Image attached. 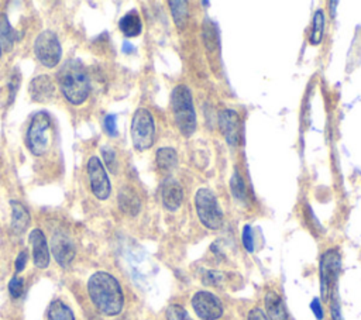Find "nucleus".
I'll return each mask as SVG.
<instances>
[{
    "label": "nucleus",
    "mask_w": 361,
    "mask_h": 320,
    "mask_svg": "<svg viewBox=\"0 0 361 320\" xmlns=\"http://www.w3.org/2000/svg\"><path fill=\"white\" fill-rule=\"evenodd\" d=\"M247 319H248V320H268L267 314H265L264 310L259 309V307H252V309L248 312Z\"/></svg>",
    "instance_id": "36"
},
{
    "label": "nucleus",
    "mask_w": 361,
    "mask_h": 320,
    "mask_svg": "<svg viewBox=\"0 0 361 320\" xmlns=\"http://www.w3.org/2000/svg\"><path fill=\"white\" fill-rule=\"evenodd\" d=\"M103 127L106 130V133L110 137H117L118 131H117V123H116V116L114 114H109L104 117L103 120Z\"/></svg>",
    "instance_id": "31"
},
{
    "label": "nucleus",
    "mask_w": 361,
    "mask_h": 320,
    "mask_svg": "<svg viewBox=\"0 0 361 320\" xmlns=\"http://www.w3.org/2000/svg\"><path fill=\"white\" fill-rule=\"evenodd\" d=\"M310 310L313 312V314L316 316L317 320H323L324 317V313H323V307H322V303H320V299L314 297L310 303Z\"/></svg>",
    "instance_id": "34"
},
{
    "label": "nucleus",
    "mask_w": 361,
    "mask_h": 320,
    "mask_svg": "<svg viewBox=\"0 0 361 320\" xmlns=\"http://www.w3.org/2000/svg\"><path fill=\"white\" fill-rule=\"evenodd\" d=\"M87 175H89V182L93 195L100 199L106 200L110 196L111 192V185L109 180V176L97 156H90L87 161Z\"/></svg>",
    "instance_id": "10"
},
{
    "label": "nucleus",
    "mask_w": 361,
    "mask_h": 320,
    "mask_svg": "<svg viewBox=\"0 0 361 320\" xmlns=\"http://www.w3.org/2000/svg\"><path fill=\"white\" fill-rule=\"evenodd\" d=\"M1 49H3V47H1V39H0V56H1Z\"/></svg>",
    "instance_id": "38"
},
{
    "label": "nucleus",
    "mask_w": 361,
    "mask_h": 320,
    "mask_svg": "<svg viewBox=\"0 0 361 320\" xmlns=\"http://www.w3.org/2000/svg\"><path fill=\"white\" fill-rule=\"evenodd\" d=\"M27 259H28V254L25 250H23L18 255H17V259H16V272H21L25 265H27Z\"/></svg>",
    "instance_id": "35"
},
{
    "label": "nucleus",
    "mask_w": 361,
    "mask_h": 320,
    "mask_svg": "<svg viewBox=\"0 0 361 320\" xmlns=\"http://www.w3.org/2000/svg\"><path fill=\"white\" fill-rule=\"evenodd\" d=\"M58 86L68 101L82 104L90 92V80L86 68L79 59L66 61L56 75Z\"/></svg>",
    "instance_id": "2"
},
{
    "label": "nucleus",
    "mask_w": 361,
    "mask_h": 320,
    "mask_svg": "<svg viewBox=\"0 0 361 320\" xmlns=\"http://www.w3.org/2000/svg\"><path fill=\"white\" fill-rule=\"evenodd\" d=\"M224 275L219 271H204V273L202 275V282L206 286H220L223 283Z\"/></svg>",
    "instance_id": "27"
},
{
    "label": "nucleus",
    "mask_w": 361,
    "mask_h": 320,
    "mask_svg": "<svg viewBox=\"0 0 361 320\" xmlns=\"http://www.w3.org/2000/svg\"><path fill=\"white\" fill-rule=\"evenodd\" d=\"M340 254L337 250L330 248L323 252L319 264V276H320V296L322 300H327L340 272Z\"/></svg>",
    "instance_id": "8"
},
{
    "label": "nucleus",
    "mask_w": 361,
    "mask_h": 320,
    "mask_svg": "<svg viewBox=\"0 0 361 320\" xmlns=\"http://www.w3.org/2000/svg\"><path fill=\"white\" fill-rule=\"evenodd\" d=\"M203 32H204V39H206V44H207V47L212 49V48H214L216 45H217V35H216V30L214 28H212V27H206V24H204V27H203Z\"/></svg>",
    "instance_id": "32"
},
{
    "label": "nucleus",
    "mask_w": 361,
    "mask_h": 320,
    "mask_svg": "<svg viewBox=\"0 0 361 320\" xmlns=\"http://www.w3.org/2000/svg\"><path fill=\"white\" fill-rule=\"evenodd\" d=\"M169 8L172 13L173 23L178 28H183L186 20H188V3L183 0H171Z\"/></svg>",
    "instance_id": "24"
},
{
    "label": "nucleus",
    "mask_w": 361,
    "mask_h": 320,
    "mask_svg": "<svg viewBox=\"0 0 361 320\" xmlns=\"http://www.w3.org/2000/svg\"><path fill=\"white\" fill-rule=\"evenodd\" d=\"M171 109L175 124L183 137H190L196 131V111L190 89L186 85H178L171 94Z\"/></svg>",
    "instance_id": "3"
},
{
    "label": "nucleus",
    "mask_w": 361,
    "mask_h": 320,
    "mask_svg": "<svg viewBox=\"0 0 361 320\" xmlns=\"http://www.w3.org/2000/svg\"><path fill=\"white\" fill-rule=\"evenodd\" d=\"M34 52L44 66H56L62 56V48L56 34L51 30H44L42 32H39L34 42Z\"/></svg>",
    "instance_id": "7"
},
{
    "label": "nucleus",
    "mask_w": 361,
    "mask_h": 320,
    "mask_svg": "<svg viewBox=\"0 0 361 320\" xmlns=\"http://www.w3.org/2000/svg\"><path fill=\"white\" fill-rule=\"evenodd\" d=\"M264 304H265V314L268 320H290L286 312L285 303L276 292H272V290L267 292L264 297Z\"/></svg>",
    "instance_id": "17"
},
{
    "label": "nucleus",
    "mask_w": 361,
    "mask_h": 320,
    "mask_svg": "<svg viewBox=\"0 0 361 320\" xmlns=\"http://www.w3.org/2000/svg\"><path fill=\"white\" fill-rule=\"evenodd\" d=\"M330 314H331L333 320H344V317L341 314V307H340V303H338L337 297H334L331 304H330Z\"/></svg>",
    "instance_id": "33"
},
{
    "label": "nucleus",
    "mask_w": 361,
    "mask_h": 320,
    "mask_svg": "<svg viewBox=\"0 0 361 320\" xmlns=\"http://www.w3.org/2000/svg\"><path fill=\"white\" fill-rule=\"evenodd\" d=\"M324 24H326L324 11L322 8H319L313 14V25H312V32L309 37V42L312 45H319L322 42L323 34H324Z\"/></svg>",
    "instance_id": "23"
},
{
    "label": "nucleus",
    "mask_w": 361,
    "mask_h": 320,
    "mask_svg": "<svg viewBox=\"0 0 361 320\" xmlns=\"http://www.w3.org/2000/svg\"><path fill=\"white\" fill-rule=\"evenodd\" d=\"M195 209L200 223L209 230H219L223 224V211L216 195L209 187H200L195 193Z\"/></svg>",
    "instance_id": "4"
},
{
    "label": "nucleus",
    "mask_w": 361,
    "mask_h": 320,
    "mask_svg": "<svg viewBox=\"0 0 361 320\" xmlns=\"http://www.w3.org/2000/svg\"><path fill=\"white\" fill-rule=\"evenodd\" d=\"M30 244L32 248V261L34 265L39 269H45L49 265V250L47 244L45 234L39 228H34L30 233Z\"/></svg>",
    "instance_id": "13"
},
{
    "label": "nucleus",
    "mask_w": 361,
    "mask_h": 320,
    "mask_svg": "<svg viewBox=\"0 0 361 320\" xmlns=\"http://www.w3.org/2000/svg\"><path fill=\"white\" fill-rule=\"evenodd\" d=\"M49 130L51 118L45 111L34 114L25 135V144L30 152L35 156H41L48 151L49 147Z\"/></svg>",
    "instance_id": "5"
},
{
    "label": "nucleus",
    "mask_w": 361,
    "mask_h": 320,
    "mask_svg": "<svg viewBox=\"0 0 361 320\" xmlns=\"http://www.w3.org/2000/svg\"><path fill=\"white\" fill-rule=\"evenodd\" d=\"M155 138V121L148 109L140 107L133 114L131 140L137 151H145L152 147Z\"/></svg>",
    "instance_id": "6"
},
{
    "label": "nucleus",
    "mask_w": 361,
    "mask_h": 320,
    "mask_svg": "<svg viewBox=\"0 0 361 320\" xmlns=\"http://www.w3.org/2000/svg\"><path fill=\"white\" fill-rule=\"evenodd\" d=\"M155 162L161 171H172L178 164L176 151L171 147H162L155 154Z\"/></svg>",
    "instance_id": "20"
},
{
    "label": "nucleus",
    "mask_w": 361,
    "mask_h": 320,
    "mask_svg": "<svg viewBox=\"0 0 361 320\" xmlns=\"http://www.w3.org/2000/svg\"><path fill=\"white\" fill-rule=\"evenodd\" d=\"M0 39H1V47L4 51H10L13 48L14 30L10 25L6 14L0 16Z\"/></svg>",
    "instance_id": "25"
},
{
    "label": "nucleus",
    "mask_w": 361,
    "mask_h": 320,
    "mask_svg": "<svg viewBox=\"0 0 361 320\" xmlns=\"http://www.w3.org/2000/svg\"><path fill=\"white\" fill-rule=\"evenodd\" d=\"M220 130L230 147H237L241 141V118L233 109H226L219 116Z\"/></svg>",
    "instance_id": "11"
},
{
    "label": "nucleus",
    "mask_w": 361,
    "mask_h": 320,
    "mask_svg": "<svg viewBox=\"0 0 361 320\" xmlns=\"http://www.w3.org/2000/svg\"><path fill=\"white\" fill-rule=\"evenodd\" d=\"M48 320H75V316L62 300H52L47 310Z\"/></svg>",
    "instance_id": "21"
},
{
    "label": "nucleus",
    "mask_w": 361,
    "mask_h": 320,
    "mask_svg": "<svg viewBox=\"0 0 361 320\" xmlns=\"http://www.w3.org/2000/svg\"><path fill=\"white\" fill-rule=\"evenodd\" d=\"M8 292H10L11 297L18 299L24 292V279L17 276V275L13 276L11 281L8 282Z\"/></svg>",
    "instance_id": "28"
},
{
    "label": "nucleus",
    "mask_w": 361,
    "mask_h": 320,
    "mask_svg": "<svg viewBox=\"0 0 361 320\" xmlns=\"http://www.w3.org/2000/svg\"><path fill=\"white\" fill-rule=\"evenodd\" d=\"M30 94L38 103H47L54 97L55 86L48 75H38L30 82Z\"/></svg>",
    "instance_id": "15"
},
{
    "label": "nucleus",
    "mask_w": 361,
    "mask_h": 320,
    "mask_svg": "<svg viewBox=\"0 0 361 320\" xmlns=\"http://www.w3.org/2000/svg\"><path fill=\"white\" fill-rule=\"evenodd\" d=\"M230 192L235 197V200H238L240 203H247V200H248L247 187H245L244 179L241 178L237 168H234L233 175L230 178Z\"/></svg>",
    "instance_id": "22"
},
{
    "label": "nucleus",
    "mask_w": 361,
    "mask_h": 320,
    "mask_svg": "<svg viewBox=\"0 0 361 320\" xmlns=\"http://www.w3.org/2000/svg\"><path fill=\"white\" fill-rule=\"evenodd\" d=\"M102 155H103V159H104L106 166H107L111 172H116V171H117L116 152H114L111 148H109V147H103V148H102Z\"/></svg>",
    "instance_id": "29"
},
{
    "label": "nucleus",
    "mask_w": 361,
    "mask_h": 320,
    "mask_svg": "<svg viewBox=\"0 0 361 320\" xmlns=\"http://www.w3.org/2000/svg\"><path fill=\"white\" fill-rule=\"evenodd\" d=\"M118 207L123 213L128 216H137L141 209V202L138 195L131 186H121L117 195Z\"/></svg>",
    "instance_id": "16"
},
{
    "label": "nucleus",
    "mask_w": 361,
    "mask_h": 320,
    "mask_svg": "<svg viewBox=\"0 0 361 320\" xmlns=\"http://www.w3.org/2000/svg\"><path fill=\"white\" fill-rule=\"evenodd\" d=\"M11 230L14 234H23L30 226V213L18 200H11Z\"/></svg>",
    "instance_id": "18"
},
{
    "label": "nucleus",
    "mask_w": 361,
    "mask_h": 320,
    "mask_svg": "<svg viewBox=\"0 0 361 320\" xmlns=\"http://www.w3.org/2000/svg\"><path fill=\"white\" fill-rule=\"evenodd\" d=\"M87 293L97 310L106 316H117L123 310L124 295L121 286L109 272L97 271L90 275Z\"/></svg>",
    "instance_id": "1"
},
{
    "label": "nucleus",
    "mask_w": 361,
    "mask_h": 320,
    "mask_svg": "<svg viewBox=\"0 0 361 320\" xmlns=\"http://www.w3.org/2000/svg\"><path fill=\"white\" fill-rule=\"evenodd\" d=\"M166 320H192L189 313L180 304H169L165 310Z\"/></svg>",
    "instance_id": "26"
},
{
    "label": "nucleus",
    "mask_w": 361,
    "mask_h": 320,
    "mask_svg": "<svg viewBox=\"0 0 361 320\" xmlns=\"http://www.w3.org/2000/svg\"><path fill=\"white\" fill-rule=\"evenodd\" d=\"M241 241H243V245L244 248L248 251V252H252L254 251V235H252V228L245 224L243 227V231H241Z\"/></svg>",
    "instance_id": "30"
},
{
    "label": "nucleus",
    "mask_w": 361,
    "mask_h": 320,
    "mask_svg": "<svg viewBox=\"0 0 361 320\" xmlns=\"http://www.w3.org/2000/svg\"><path fill=\"white\" fill-rule=\"evenodd\" d=\"M118 28L126 37H137L142 31V23L135 10L124 14L118 21Z\"/></svg>",
    "instance_id": "19"
},
{
    "label": "nucleus",
    "mask_w": 361,
    "mask_h": 320,
    "mask_svg": "<svg viewBox=\"0 0 361 320\" xmlns=\"http://www.w3.org/2000/svg\"><path fill=\"white\" fill-rule=\"evenodd\" d=\"M133 51H134V47H133L128 41H124V44H123V52L130 54V52H133Z\"/></svg>",
    "instance_id": "37"
},
{
    "label": "nucleus",
    "mask_w": 361,
    "mask_h": 320,
    "mask_svg": "<svg viewBox=\"0 0 361 320\" xmlns=\"http://www.w3.org/2000/svg\"><path fill=\"white\" fill-rule=\"evenodd\" d=\"M162 204L166 210L175 211L180 207L183 200V192L180 183L173 178H166L161 187Z\"/></svg>",
    "instance_id": "14"
},
{
    "label": "nucleus",
    "mask_w": 361,
    "mask_h": 320,
    "mask_svg": "<svg viewBox=\"0 0 361 320\" xmlns=\"http://www.w3.org/2000/svg\"><path fill=\"white\" fill-rule=\"evenodd\" d=\"M192 309L202 320H217L223 316L221 300L209 290H199L192 296Z\"/></svg>",
    "instance_id": "9"
},
{
    "label": "nucleus",
    "mask_w": 361,
    "mask_h": 320,
    "mask_svg": "<svg viewBox=\"0 0 361 320\" xmlns=\"http://www.w3.org/2000/svg\"><path fill=\"white\" fill-rule=\"evenodd\" d=\"M51 252L55 261L62 266L66 268L75 258V245L73 241L69 238L68 234L63 231H55L51 240Z\"/></svg>",
    "instance_id": "12"
}]
</instances>
